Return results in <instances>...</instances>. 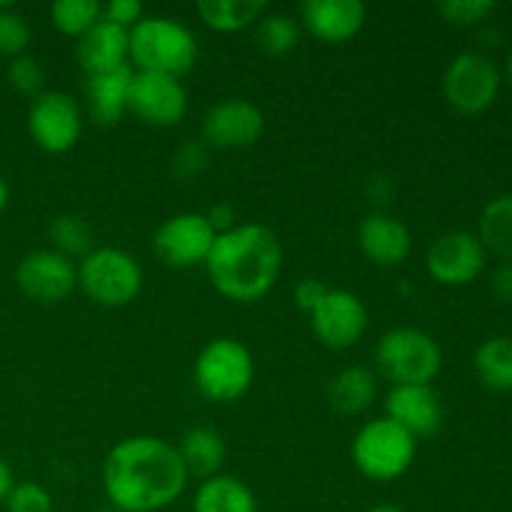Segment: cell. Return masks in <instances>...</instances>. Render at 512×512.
<instances>
[{"label":"cell","instance_id":"cell-1","mask_svg":"<svg viewBox=\"0 0 512 512\" xmlns=\"http://www.w3.org/2000/svg\"><path fill=\"white\" fill-rule=\"evenodd\" d=\"M188 473L173 443L155 435H133L108 450L103 490L120 512H160L188 488Z\"/></svg>","mask_w":512,"mask_h":512},{"label":"cell","instance_id":"cell-2","mask_svg":"<svg viewBox=\"0 0 512 512\" xmlns=\"http://www.w3.org/2000/svg\"><path fill=\"white\" fill-rule=\"evenodd\" d=\"M283 268V248L268 225H235L218 235L205 260V270L223 298L233 303H255L278 283Z\"/></svg>","mask_w":512,"mask_h":512},{"label":"cell","instance_id":"cell-3","mask_svg":"<svg viewBox=\"0 0 512 512\" xmlns=\"http://www.w3.org/2000/svg\"><path fill=\"white\" fill-rule=\"evenodd\" d=\"M130 60L143 73L183 78L198 60L193 30L168 15H145L130 30Z\"/></svg>","mask_w":512,"mask_h":512},{"label":"cell","instance_id":"cell-4","mask_svg":"<svg viewBox=\"0 0 512 512\" xmlns=\"http://www.w3.org/2000/svg\"><path fill=\"white\" fill-rule=\"evenodd\" d=\"M255 380V360L235 338H215L198 353L193 383L210 403L228 405L243 398Z\"/></svg>","mask_w":512,"mask_h":512},{"label":"cell","instance_id":"cell-5","mask_svg":"<svg viewBox=\"0 0 512 512\" xmlns=\"http://www.w3.org/2000/svg\"><path fill=\"white\" fill-rule=\"evenodd\" d=\"M375 365L393 385H430L443 368V350L430 333L403 325L378 340Z\"/></svg>","mask_w":512,"mask_h":512},{"label":"cell","instance_id":"cell-6","mask_svg":"<svg viewBox=\"0 0 512 512\" xmlns=\"http://www.w3.org/2000/svg\"><path fill=\"white\" fill-rule=\"evenodd\" d=\"M415 453H418V440L385 415L365 423L350 448L355 468L375 483L403 478L413 468Z\"/></svg>","mask_w":512,"mask_h":512},{"label":"cell","instance_id":"cell-7","mask_svg":"<svg viewBox=\"0 0 512 512\" xmlns=\"http://www.w3.org/2000/svg\"><path fill=\"white\" fill-rule=\"evenodd\" d=\"M78 285L103 308L130 305L143 290V268L120 248H95L80 260Z\"/></svg>","mask_w":512,"mask_h":512},{"label":"cell","instance_id":"cell-8","mask_svg":"<svg viewBox=\"0 0 512 512\" xmlns=\"http://www.w3.org/2000/svg\"><path fill=\"white\" fill-rule=\"evenodd\" d=\"M500 70L493 60L475 50L455 55L443 75V95L460 115L485 113L500 93Z\"/></svg>","mask_w":512,"mask_h":512},{"label":"cell","instance_id":"cell-9","mask_svg":"<svg viewBox=\"0 0 512 512\" xmlns=\"http://www.w3.org/2000/svg\"><path fill=\"white\" fill-rule=\"evenodd\" d=\"M28 133L45 153H68L83 133V113L78 100L63 90H43L30 103Z\"/></svg>","mask_w":512,"mask_h":512},{"label":"cell","instance_id":"cell-10","mask_svg":"<svg viewBox=\"0 0 512 512\" xmlns=\"http://www.w3.org/2000/svg\"><path fill=\"white\" fill-rule=\"evenodd\" d=\"M128 113L150 128H175L188 115V93L178 78L135 70L130 80Z\"/></svg>","mask_w":512,"mask_h":512},{"label":"cell","instance_id":"cell-11","mask_svg":"<svg viewBox=\"0 0 512 512\" xmlns=\"http://www.w3.org/2000/svg\"><path fill=\"white\" fill-rule=\"evenodd\" d=\"M215 238L218 235L203 213H178L155 230L153 248L168 268L188 270L205 265Z\"/></svg>","mask_w":512,"mask_h":512},{"label":"cell","instance_id":"cell-12","mask_svg":"<svg viewBox=\"0 0 512 512\" xmlns=\"http://www.w3.org/2000/svg\"><path fill=\"white\" fill-rule=\"evenodd\" d=\"M315 338L330 350H348L368 330V308L353 290L330 288L323 303L310 313Z\"/></svg>","mask_w":512,"mask_h":512},{"label":"cell","instance_id":"cell-13","mask_svg":"<svg viewBox=\"0 0 512 512\" xmlns=\"http://www.w3.org/2000/svg\"><path fill=\"white\" fill-rule=\"evenodd\" d=\"M15 283L20 293L40 305H55L70 298L78 288V268L73 260L50 250H33L25 255L15 270Z\"/></svg>","mask_w":512,"mask_h":512},{"label":"cell","instance_id":"cell-14","mask_svg":"<svg viewBox=\"0 0 512 512\" xmlns=\"http://www.w3.org/2000/svg\"><path fill=\"white\" fill-rule=\"evenodd\" d=\"M485 255L488 250L483 248L478 235L468 230H453L435 240L425 255V268L430 278L438 280L440 285L460 288L470 285L485 268Z\"/></svg>","mask_w":512,"mask_h":512},{"label":"cell","instance_id":"cell-15","mask_svg":"<svg viewBox=\"0 0 512 512\" xmlns=\"http://www.w3.org/2000/svg\"><path fill=\"white\" fill-rule=\"evenodd\" d=\"M265 133V115L255 103L230 98L215 103L203 118V143L210 148L233 150L258 143Z\"/></svg>","mask_w":512,"mask_h":512},{"label":"cell","instance_id":"cell-16","mask_svg":"<svg viewBox=\"0 0 512 512\" xmlns=\"http://www.w3.org/2000/svg\"><path fill=\"white\" fill-rule=\"evenodd\" d=\"M385 418L418 440L438 433L443 425V405L430 385H393L385 398Z\"/></svg>","mask_w":512,"mask_h":512},{"label":"cell","instance_id":"cell-17","mask_svg":"<svg viewBox=\"0 0 512 512\" xmlns=\"http://www.w3.org/2000/svg\"><path fill=\"white\" fill-rule=\"evenodd\" d=\"M368 10L360 0H305L300 23L320 43H348L363 30Z\"/></svg>","mask_w":512,"mask_h":512},{"label":"cell","instance_id":"cell-18","mask_svg":"<svg viewBox=\"0 0 512 512\" xmlns=\"http://www.w3.org/2000/svg\"><path fill=\"white\" fill-rule=\"evenodd\" d=\"M358 243L370 263L380 268H395L408 260L413 250V235L408 225L395 215L370 213L358 228Z\"/></svg>","mask_w":512,"mask_h":512},{"label":"cell","instance_id":"cell-19","mask_svg":"<svg viewBox=\"0 0 512 512\" xmlns=\"http://www.w3.org/2000/svg\"><path fill=\"white\" fill-rule=\"evenodd\" d=\"M78 60L88 75L125 68L130 60V30L100 20L78 40Z\"/></svg>","mask_w":512,"mask_h":512},{"label":"cell","instance_id":"cell-20","mask_svg":"<svg viewBox=\"0 0 512 512\" xmlns=\"http://www.w3.org/2000/svg\"><path fill=\"white\" fill-rule=\"evenodd\" d=\"M133 70L130 65L110 73L88 75L85 80V103H88V115L98 125H115L128 113V93Z\"/></svg>","mask_w":512,"mask_h":512},{"label":"cell","instance_id":"cell-21","mask_svg":"<svg viewBox=\"0 0 512 512\" xmlns=\"http://www.w3.org/2000/svg\"><path fill=\"white\" fill-rule=\"evenodd\" d=\"M175 448H178L188 478H198L200 483L220 475L225 455H228L223 435L215 428H205V425H195V428L185 430V435Z\"/></svg>","mask_w":512,"mask_h":512},{"label":"cell","instance_id":"cell-22","mask_svg":"<svg viewBox=\"0 0 512 512\" xmlns=\"http://www.w3.org/2000/svg\"><path fill=\"white\" fill-rule=\"evenodd\" d=\"M375 395H378V380L365 365H348L328 383L330 405L343 415L365 413L375 403Z\"/></svg>","mask_w":512,"mask_h":512},{"label":"cell","instance_id":"cell-23","mask_svg":"<svg viewBox=\"0 0 512 512\" xmlns=\"http://www.w3.org/2000/svg\"><path fill=\"white\" fill-rule=\"evenodd\" d=\"M193 512H258V500L240 478L215 475L195 490Z\"/></svg>","mask_w":512,"mask_h":512},{"label":"cell","instance_id":"cell-24","mask_svg":"<svg viewBox=\"0 0 512 512\" xmlns=\"http://www.w3.org/2000/svg\"><path fill=\"white\" fill-rule=\"evenodd\" d=\"M195 8L200 20L218 33H238L268 13L265 0H200Z\"/></svg>","mask_w":512,"mask_h":512},{"label":"cell","instance_id":"cell-25","mask_svg":"<svg viewBox=\"0 0 512 512\" xmlns=\"http://www.w3.org/2000/svg\"><path fill=\"white\" fill-rule=\"evenodd\" d=\"M475 373L480 383L498 393L512 390V338H488L475 350Z\"/></svg>","mask_w":512,"mask_h":512},{"label":"cell","instance_id":"cell-26","mask_svg":"<svg viewBox=\"0 0 512 512\" xmlns=\"http://www.w3.org/2000/svg\"><path fill=\"white\" fill-rule=\"evenodd\" d=\"M478 238L485 250L512 260V193L490 200L480 213Z\"/></svg>","mask_w":512,"mask_h":512},{"label":"cell","instance_id":"cell-27","mask_svg":"<svg viewBox=\"0 0 512 512\" xmlns=\"http://www.w3.org/2000/svg\"><path fill=\"white\" fill-rule=\"evenodd\" d=\"M300 43V23L288 13H265L255 23V45L265 55H288Z\"/></svg>","mask_w":512,"mask_h":512},{"label":"cell","instance_id":"cell-28","mask_svg":"<svg viewBox=\"0 0 512 512\" xmlns=\"http://www.w3.org/2000/svg\"><path fill=\"white\" fill-rule=\"evenodd\" d=\"M103 20V3L98 0H58L50 8V23L70 38H83Z\"/></svg>","mask_w":512,"mask_h":512},{"label":"cell","instance_id":"cell-29","mask_svg":"<svg viewBox=\"0 0 512 512\" xmlns=\"http://www.w3.org/2000/svg\"><path fill=\"white\" fill-rule=\"evenodd\" d=\"M48 235L55 253L65 255L68 260L85 258V255L93 250V230H90L88 220H83L80 215H58V218L50 223Z\"/></svg>","mask_w":512,"mask_h":512},{"label":"cell","instance_id":"cell-30","mask_svg":"<svg viewBox=\"0 0 512 512\" xmlns=\"http://www.w3.org/2000/svg\"><path fill=\"white\" fill-rule=\"evenodd\" d=\"M8 83L15 93L28 95V98H38L43 93L45 85V68L40 65L38 58L33 55H18L10 60L8 65Z\"/></svg>","mask_w":512,"mask_h":512},{"label":"cell","instance_id":"cell-31","mask_svg":"<svg viewBox=\"0 0 512 512\" xmlns=\"http://www.w3.org/2000/svg\"><path fill=\"white\" fill-rule=\"evenodd\" d=\"M30 38V25L23 15L15 8L0 10V55L5 58H18V55H25L28 50Z\"/></svg>","mask_w":512,"mask_h":512},{"label":"cell","instance_id":"cell-32","mask_svg":"<svg viewBox=\"0 0 512 512\" xmlns=\"http://www.w3.org/2000/svg\"><path fill=\"white\" fill-rule=\"evenodd\" d=\"M5 512H53V495L40 483H15L5 498Z\"/></svg>","mask_w":512,"mask_h":512},{"label":"cell","instance_id":"cell-33","mask_svg":"<svg viewBox=\"0 0 512 512\" xmlns=\"http://www.w3.org/2000/svg\"><path fill=\"white\" fill-rule=\"evenodd\" d=\"M495 10L493 0H445L438 5L440 18L453 25H475Z\"/></svg>","mask_w":512,"mask_h":512},{"label":"cell","instance_id":"cell-34","mask_svg":"<svg viewBox=\"0 0 512 512\" xmlns=\"http://www.w3.org/2000/svg\"><path fill=\"white\" fill-rule=\"evenodd\" d=\"M208 165V150L205 143H185L173 155V173L183 180L198 178Z\"/></svg>","mask_w":512,"mask_h":512},{"label":"cell","instance_id":"cell-35","mask_svg":"<svg viewBox=\"0 0 512 512\" xmlns=\"http://www.w3.org/2000/svg\"><path fill=\"white\" fill-rule=\"evenodd\" d=\"M145 18L143 3L138 0H110L103 5V20L123 30H133Z\"/></svg>","mask_w":512,"mask_h":512},{"label":"cell","instance_id":"cell-36","mask_svg":"<svg viewBox=\"0 0 512 512\" xmlns=\"http://www.w3.org/2000/svg\"><path fill=\"white\" fill-rule=\"evenodd\" d=\"M328 285L323 283V280L318 278H303L298 285L293 288V298H295V305H298L303 313H313L315 308H318L320 303H323V298L328 295Z\"/></svg>","mask_w":512,"mask_h":512},{"label":"cell","instance_id":"cell-37","mask_svg":"<svg viewBox=\"0 0 512 512\" xmlns=\"http://www.w3.org/2000/svg\"><path fill=\"white\" fill-rule=\"evenodd\" d=\"M205 218H208L210 228L215 230V235L228 233V230H233L235 225H238L235 223V220H238V213H235V208L230 203H215L213 208L205 213Z\"/></svg>","mask_w":512,"mask_h":512},{"label":"cell","instance_id":"cell-38","mask_svg":"<svg viewBox=\"0 0 512 512\" xmlns=\"http://www.w3.org/2000/svg\"><path fill=\"white\" fill-rule=\"evenodd\" d=\"M490 288L500 303H512V260H503L490 278Z\"/></svg>","mask_w":512,"mask_h":512},{"label":"cell","instance_id":"cell-39","mask_svg":"<svg viewBox=\"0 0 512 512\" xmlns=\"http://www.w3.org/2000/svg\"><path fill=\"white\" fill-rule=\"evenodd\" d=\"M15 485V478H13V470H10L8 460L0 455V505L5 503V498H8L10 488Z\"/></svg>","mask_w":512,"mask_h":512},{"label":"cell","instance_id":"cell-40","mask_svg":"<svg viewBox=\"0 0 512 512\" xmlns=\"http://www.w3.org/2000/svg\"><path fill=\"white\" fill-rule=\"evenodd\" d=\"M8 200H10V190H8V183H5V180L0 178V213H3V210L8 208Z\"/></svg>","mask_w":512,"mask_h":512},{"label":"cell","instance_id":"cell-41","mask_svg":"<svg viewBox=\"0 0 512 512\" xmlns=\"http://www.w3.org/2000/svg\"><path fill=\"white\" fill-rule=\"evenodd\" d=\"M368 512H405V510L395 508V505H378V508H373V510H368Z\"/></svg>","mask_w":512,"mask_h":512},{"label":"cell","instance_id":"cell-42","mask_svg":"<svg viewBox=\"0 0 512 512\" xmlns=\"http://www.w3.org/2000/svg\"><path fill=\"white\" fill-rule=\"evenodd\" d=\"M508 80H510V85H512V53H510V58H508Z\"/></svg>","mask_w":512,"mask_h":512}]
</instances>
